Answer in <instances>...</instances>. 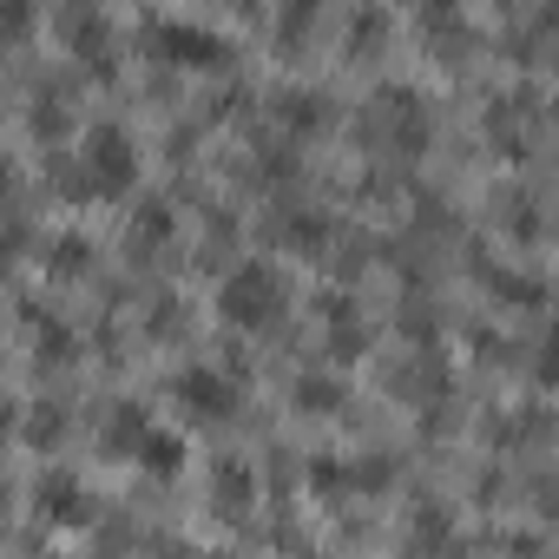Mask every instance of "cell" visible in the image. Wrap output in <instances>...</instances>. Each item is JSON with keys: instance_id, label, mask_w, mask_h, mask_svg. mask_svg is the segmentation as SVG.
Wrapping results in <instances>:
<instances>
[{"instance_id": "obj_2", "label": "cell", "mask_w": 559, "mask_h": 559, "mask_svg": "<svg viewBox=\"0 0 559 559\" xmlns=\"http://www.w3.org/2000/svg\"><path fill=\"white\" fill-rule=\"evenodd\" d=\"M86 171H93L99 185H126V178H132V145H126V132H93Z\"/></svg>"}, {"instance_id": "obj_1", "label": "cell", "mask_w": 559, "mask_h": 559, "mask_svg": "<svg viewBox=\"0 0 559 559\" xmlns=\"http://www.w3.org/2000/svg\"><path fill=\"white\" fill-rule=\"evenodd\" d=\"M276 276L270 270H237L230 284H224V317L230 323H270V310H276Z\"/></svg>"}]
</instances>
